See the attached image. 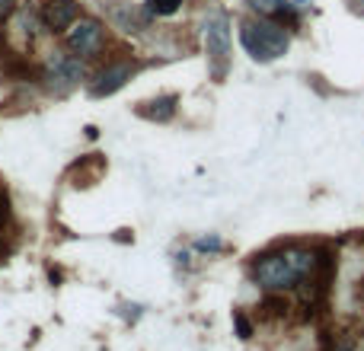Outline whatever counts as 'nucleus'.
I'll use <instances>...</instances> for the list:
<instances>
[{
	"label": "nucleus",
	"mask_w": 364,
	"mask_h": 351,
	"mask_svg": "<svg viewBox=\"0 0 364 351\" xmlns=\"http://www.w3.org/2000/svg\"><path fill=\"white\" fill-rule=\"evenodd\" d=\"M316 259H320V249H314V246H275V249H265L252 259L250 275L265 294H284L314 275Z\"/></svg>",
	"instance_id": "f257e3e1"
},
{
	"label": "nucleus",
	"mask_w": 364,
	"mask_h": 351,
	"mask_svg": "<svg viewBox=\"0 0 364 351\" xmlns=\"http://www.w3.org/2000/svg\"><path fill=\"white\" fill-rule=\"evenodd\" d=\"M240 45L246 48V55L259 64H272L278 58L288 55L291 48V36L282 23L269 16H259V19H246L240 26Z\"/></svg>",
	"instance_id": "f03ea898"
},
{
	"label": "nucleus",
	"mask_w": 364,
	"mask_h": 351,
	"mask_svg": "<svg viewBox=\"0 0 364 351\" xmlns=\"http://www.w3.org/2000/svg\"><path fill=\"white\" fill-rule=\"evenodd\" d=\"M201 42H205L208 74L211 80H224L230 70V16L224 10H211L201 23Z\"/></svg>",
	"instance_id": "7ed1b4c3"
},
{
	"label": "nucleus",
	"mask_w": 364,
	"mask_h": 351,
	"mask_svg": "<svg viewBox=\"0 0 364 351\" xmlns=\"http://www.w3.org/2000/svg\"><path fill=\"white\" fill-rule=\"evenodd\" d=\"M64 45H68V51L70 55H77L80 61L96 58L102 51V45H106V26H102L100 19L83 16L80 13V16L64 29Z\"/></svg>",
	"instance_id": "20e7f679"
},
{
	"label": "nucleus",
	"mask_w": 364,
	"mask_h": 351,
	"mask_svg": "<svg viewBox=\"0 0 364 351\" xmlns=\"http://www.w3.org/2000/svg\"><path fill=\"white\" fill-rule=\"evenodd\" d=\"M42 80H48L51 90L64 93V90L77 87L83 80V61L70 51H55V55H48V61L42 68Z\"/></svg>",
	"instance_id": "39448f33"
},
{
	"label": "nucleus",
	"mask_w": 364,
	"mask_h": 351,
	"mask_svg": "<svg viewBox=\"0 0 364 351\" xmlns=\"http://www.w3.org/2000/svg\"><path fill=\"white\" fill-rule=\"evenodd\" d=\"M132 74H134V64H128V61L106 64V68L93 77V83H90V96H93V99H106V96L119 93V90L132 80Z\"/></svg>",
	"instance_id": "423d86ee"
},
{
	"label": "nucleus",
	"mask_w": 364,
	"mask_h": 351,
	"mask_svg": "<svg viewBox=\"0 0 364 351\" xmlns=\"http://www.w3.org/2000/svg\"><path fill=\"white\" fill-rule=\"evenodd\" d=\"M77 16H80V4L77 0H45L42 4V23L51 32H64Z\"/></svg>",
	"instance_id": "0eeeda50"
},
{
	"label": "nucleus",
	"mask_w": 364,
	"mask_h": 351,
	"mask_svg": "<svg viewBox=\"0 0 364 351\" xmlns=\"http://www.w3.org/2000/svg\"><path fill=\"white\" fill-rule=\"evenodd\" d=\"M151 19L154 16L147 10H138V6L125 4V0L109 4V23H112L115 29H122V32H141V29H147Z\"/></svg>",
	"instance_id": "6e6552de"
},
{
	"label": "nucleus",
	"mask_w": 364,
	"mask_h": 351,
	"mask_svg": "<svg viewBox=\"0 0 364 351\" xmlns=\"http://www.w3.org/2000/svg\"><path fill=\"white\" fill-rule=\"evenodd\" d=\"M176 96H157V99H151V102H141L138 106V115L141 119H147V122H170L173 115H176Z\"/></svg>",
	"instance_id": "1a4fd4ad"
},
{
	"label": "nucleus",
	"mask_w": 364,
	"mask_h": 351,
	"mask_svg": "<svg viewBox=\"0 0 364 351\" xmlns=\"http://www.w3.org/2000/svg\"><path fill=\"white\" fill-rule=\"evenodd\" d=\"M259 16H269L275 23H284V19H294V10H291L288 0H246Z\"/></svg>",
	"instance_id": "9d476101"
},
{
	"label": "nucleus",
	"mask_w": 364,
	"mask_h": 351,
	"mask_svg": "<svg viewBox=\"0 0 364 351\" xmlns=\"http://www.w3.org/2000/svg\"><path fill=\"white\" fill-rule=\"evenodd\" d=\"M182 4L186 0H144V10L151 16H173V13L182 10Z\"/></svg>",
	"instance_id": "9b49d317"
},
{
	"label": "nucleus",
	"mask_w": 364,
	"mask_h": 351,
	"mask_svg": "<svg viewBox=\"0 0 364 351\" xmlns=\"http://www.w3.org/2000/svg\"><path fill=\"white\" fill-rule=\"evenodd\" d=\"M220 246H224V243H220L218 237H201L198 243H195V249H198V252H220Z\"/></svg>",
	"instance_id": "f8f14e48"
},
{
	"label": "nucleus",
	"mask_w": 364,
	"mask_h": 351,
	"mask_svg": "<svg viewBox=\"0 0 364 351\" xmlns=\"http://www.w3.org/2000/svg\"><path fill=\"white\" fill-rule=\"evenodd\" d=\"M233 323H237V329H240V339H250V335H252L250 320H246L243 313H233Z\"/></svg>",
	"instance_id": "ddd939ff"
},
{
	"label": "nucleus",
	"mask_w": 364,
	"mask_h": 351,
	"mask_svg": "<svg viewBox=\"0 0 364 351\" xmlns=\"http://www.w3.org/2000/svg\"><path fill=\"white\" fill-rule=\"evenodd\" d=\"M13 10H16V0H0V19H6Z\"/></svg>",
	"instance_id": "4468645a"
},
{
	"label": "nucleus",
	"mask_w": 364,
	"mask_h": 351,
	"mask_svg": "<svg viewBox=\"0 0 364 351\" xmlns=\"http://www.w3.org/2000/svg\"><path fill=\"white\" fill-rule=\"evenodd\" d=\"M355 351H364V348H355Z\"/></svg>",
	"instance_id": "2eb2a0df"
}]
</instances>
